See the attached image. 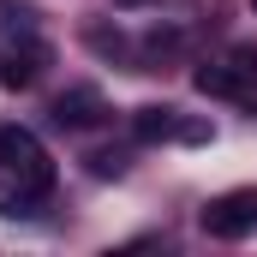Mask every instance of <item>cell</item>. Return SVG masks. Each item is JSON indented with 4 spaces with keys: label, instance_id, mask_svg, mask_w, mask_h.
Instances as JSON below:
<instances>
[{
    "label": "cell",
    "instance_id": "6",
    "mask_svg": "<svg viewBox=\"0 0 257 257\" xmlns=\"http://www.w3.org/2000/svg\"><path fill=\"white\" fill-rule=\"evenodd\" d=\"M245 78H251V72L239 60H209V66L192 72L197 96H215V102H251V84H245Z\"/></svg>",
    "mask_w": 257,
    "mask_h": 257
},
{
    "label": "cell",
    "instance_id": "9",
    "mask_svg": "<svg viewBox=\"0 0 257 257\" xmlns=\"http://www.w3.org/2000/svg\"><path fill=\"white\" fill-rule=\"evenodd\" d=\"M84 42H90L96 54H114V60L126 54V36H120V30H102V24H90V30H84Z\"/></svg>",
    "mask_w": 257,
    "mask_h": 257
},
{
    "label": "cell",
    "instance_id": "8",
    "mask_svg": "<svg viewBox=\"0 0 257 257\" xmlns=\"http://www.w3.org/2000/svg\"><path fill=\"white\" fill-rule=\"evenodd\" d=\"M180 48H186V36H180V30H156V36L144 42V72H156L162 60H174Z\"/></svg>",
    "mask_w": 257,
    "mask_h": 257
},
{
    "label": "cell",
    "instance_id": "5",
    "mask_svg": "<svg viewBox=\"0 0 257 257\" xmlns=\"http://www.w3.org/2000/svg\"><path fill=\"white\" fill-rule=\"evenodd\" d=\"M48 114H54V126H66V132H90V126L108 120V102H102V90L78 84V90H60V96H54Z\"/></svg>",
    "mask_w": 257,
    "mask_h": 257
},
{
    "label": "cell",
    "instance_id": "2",
    "mask_svg": "<svg viewBox=\"0 0 257 257\" xmlns=\"http://www.w3.org/2000/svg\"><path fill=\"white\" fill-rule=\"evenodd\" d=\"M132 138H138V144H168V138H180V144H209V126L180 120V108H168V102H144V108L132 114Z\"/></svg>",
    "mask_w": 257,
    "mask_h": 257
},
{
    "label": "cell",
    "instance_id": "7",
    "mask_svg": "<svg viewBox=\"0 0 257 257\" xmlns=\"http://www.w3.org/2000/svg\"><path fill=\"white\" fill-rule=\"evenodd\" d=\"M24 36H36V6L0 0V42H24Z\"/></svg>",
    "mask_w": 257,
    "mask_h": 257
},
{
    "label": "cell",
    "instance_id": "12",
    "mask_svg": "<svg viewBox=\"0 0 257 257\" xmlns=\"http://www.w3.org/2000/svg\"><path fill=\"white\" fill-rule=\"evenodd\" d=\"M251 12H257V0H251Z\"/></svg>",
    "mask_w": 257,
    "mask_h": 257
},
{
    "label": "cell",
    "instance_id": "11",
    "mask_svg": "<svg viewBox=\"0 0 257 257\" xmlns=\"http://www.w3.org/2000/svg\"><path fill=\"white\" fill-rule=\"evenodd\" d=\"M114 6H150V0H114Z\"/></svg>",
    "mask_w": 257,
    "mask_h": 257
},
{
    "label": "cell",
    "instance_id": "4",
    "mask_svg": "<svg viewBox=\"0 0 257 257\" xmlns=\"http://www.w3.org/2000/svg\"><path fill=\"white\" fill-rule=\"evenodd\" d=\"M42 66H48V48H42L36 36L0 42V84H6V90H30V84L42 78Z\"/></svg>",
    "mask_w": 257,
    "mask_h": 257
},
{
    "label": "cell",
    "instance_id": "10",
    "mask_svg": "<svg viewBox=\"0 0 257 257\" xmlns=\"http://www.w3.org/2000/svg\"><path fill=\"white\" fill-rule=\"evenodd\" d=\"M233 60L245 66V72H257V48H233Z\"/></svg>",
    "mask_w": 257,
    "mask_h": 257
},
{
    "label": "cell",
    "instance_id": "1",
    "mask_svg": "<svg viewBox=\"0 0 257 257\" xmlns=\"http://www.w3.org/2000/svg\"><path fill=\"white\" fill-rule=\"evenodd\" d=\"M54 192V156L30 126H0V209L18 215Z\"/></svg>",
    "mask_w": 257,
    "mask_h": 257
},
{
    "label": "cell",
    "instance_id": "3",
    "mask_svg": "<svg viewBox=\"0 0 257 257\" xmlns=\"http://www.w3.org/2000/svg\"><path fill=\"white\" fill-rule=\"evenodd\" d=\"M197 221H203L209 239H245L257 227V192H221Z\"/></svg>",
    "mask_w": 257,
    "mask_h": 257
}]
</instances>
